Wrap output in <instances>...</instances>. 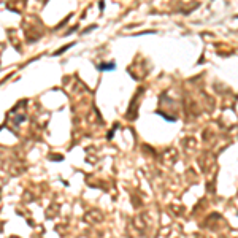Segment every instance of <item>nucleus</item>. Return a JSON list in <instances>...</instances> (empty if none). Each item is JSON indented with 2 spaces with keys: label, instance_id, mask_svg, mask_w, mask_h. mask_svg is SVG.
Masks as SVG:
<instances>
[{
  "label": "nucleus",
  "instance_id": "f257e3e1",
  "mask_svg": "<svg viewBox=\"0 0 238 238\" xmlns=\"http://www.w3.org/2000/svg\"><path fill=\"white\" fill-rule=\"evenodd\" d=\"M97 68H98V70H102V72H111V70H114V64H113V62L103 64V65H98Z\"/></svg>",
  "mask_w": 238,
  "mask_h": 238
}]
</instances>
